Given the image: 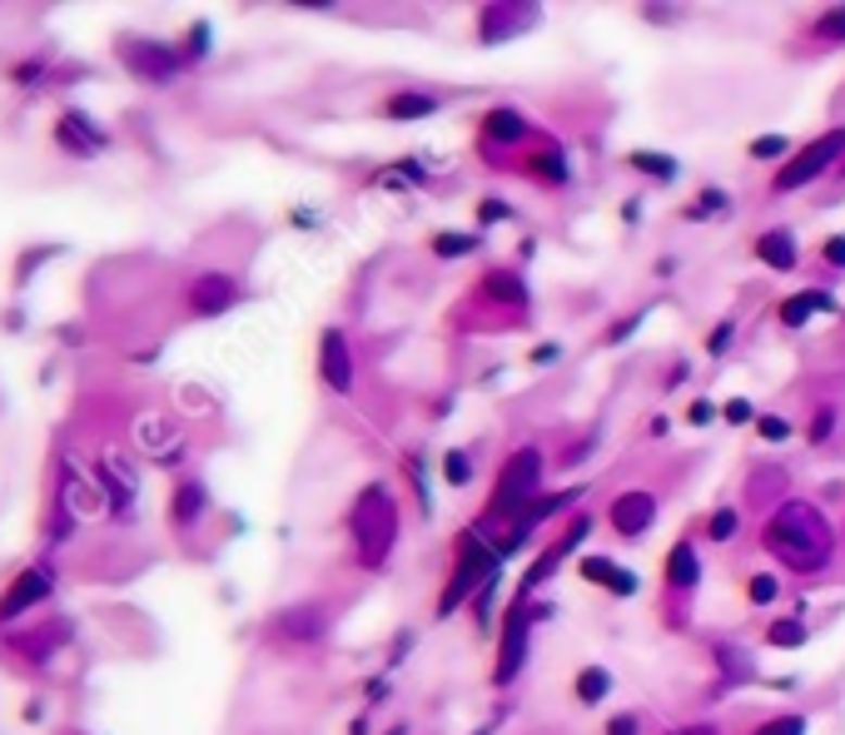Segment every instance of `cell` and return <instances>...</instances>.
Masks as SVG:
<instances>
[{
  "label": "cell",
  "mask_w": 845,
  "mask_h": 735,
  "mask_svg": "<svg viewBox=\"0 0 845 735\" xmlns=\"http://www.w3.org/2000/svg\"><path fill=\"white\" fill-rule=\"evenodd\" d=\"M318 378L333 393H353V353H349L343 328H324V339H318Z\"/></svg>",
  "instance_id": "obj_7"
},
{
  "label": "cell",
  "mask_w": 845,
  "mask_h": 735,
  "mask_svg": "<svg viewBox=\"0 0 845 735\" xmlns=\"http://www.w3.org/2000/svg\"><path fill=\"white\" fill-rule=\"evenodd\" d=\"M349 532H353V552H358V567L378 572L399 542V503H393V492L383 482L358 492V503H353V517H349Z\"/></svg>",
  "instance_id": "obj_2"
},
{
  "label": "cell",
  "mask_w": 845,
  "mask_h": 735,
  "mask_svg": "<svg viewBox=\"0 0 845 735\" xmlns=\"http://www.w3.org/2000/svg\"><path fill=\"white\" fill-rule=\"evenodd\" d=\"M204 46H210V30H204V25H194V36H189V60H200Z\"/></svg>",
  "instance_id": "obj_42"
},
{
  "label": "cell",
  "mask_w": 845,
  "mask_h": 735,
  "mask_svg": "<svg viewBox=\"0 0 845 735\" xmlns=\"http://www.w3.org/2000/svg\"><path fill=\"white\" fill-rule=\"evenodd\" d=\"M706 537H711V542H731V537H736V507H717L711 522H706Z\"/></svg>",
  "instance_id": "obj_29"
},
{
  "label": "cell",
  "mask_w": 845,
  "mask_h": 735,
  "mask_svg": "<svg viewBox=\"0 0 845 735\" xmlns=\"http://www.w3.org/2000/svg\"><path fill=\"white\" fill-rule=\"evenodd\" d=\"M835 428V408H816V422H810V443H825Z\"/></svg>",
  "instance_id": "obj_36"
},
{
  "label": "cell",
  "mask_w": 845,
  "mask_h": 735,
  "mask_svg": "<svg viewBox=\"0 0 845 735\" xmlns=\"http://www.w3.org/2000/svg\"><path fill=\"white\" fill-rule=\"evenodd\" d=\"M841 154H845V125H835V129H825L821 140H810L800 154H791V160L775 169L771 189H775V194H791V189L810 185V179H821L825 169L841 160Z\"/></svg>",
  "instance_id": "obj_4"
},
{
  "label": "cell",
  "mask_w": 845,
  "mask_h": 735,
  "mask_svg": "<svg viewBox=\"0 0 845 735\" xmlns=\"http://www.w3.org/2000/svg\"><path fill=\"white\" fill-rule=\"evenodd\" d=\"M781 150H786V140H781V135H771V140H756V144H752L756 160H775Z\"/></svg>",
  "instance_id": "obj_40"
},
{
  "label": "cell",
  "mask_w": 845,
  "mask_h": 735,
  "mask_svg": "<svg viewBox=\"0 0 845 735\" xmlns=\"http://www.w3.org/2000/svg\"><path fill=\"white\" fill-rule=\"evenodd\" d=\"M731 339H736V328H731V324H717V333L706 339V349H711V353H727Z\"/></svg>",
  "instance_id": "obj_39"
},
{
  "label": "cell",
  "mask_w": 845,
  "mask_h": 735,
  "mask_svg": "<svg viewBox=\"0 0 845 735\" xmlns=\"http://www.w3.org/2000/svg\"><path fill=\"white\" fill-rule=\"evenodd\" d=\"M752 418V403H746V397H731L727 403V422H746Z\"/></svg>",
  "instance_id": "obj_41"
},
{
  "label": "cell",
  "mask_w": 845,
  "mask_h": 735,
  "mask_svg": "<svg viewBox=\"0 0 845 735\" xmlns=\"http://www.w3.org/2000/svg\"><path fill=\"white\" fill-rule=\"evenodd\" d=\"M125 60L135 65V75H144V80H154V85H165L169 75L179 71V55L169 46H160V40H144V46L125 50Z\"/></svg>",
  "instance_id": "obj_13"
},
{
  "label": "cell",
  "mask_w": 845,
  "mask_h": 735,
  "mask_svg": "<svg viewBox=\"0 0 845 735\" xmlns=\"http://www.w3.org/2000/svg\"><path fill=\"white\" fill-rule=\"evenodd\" d=\"M538 617H547V607H532L528 611V601H522V596L513 601V611H507V631H503V656H497V671H493L497 686H507V681L522 671V661H528V626Z\"/></svg>",
  "instance_id": "obj_6"
},
{
  "label": "cell",
  "mask_w": 845,
  "mask_h": 735,
  "mask_svg": "<svg viewBox=\"0 0 845 735\" xmlns=\"http://www.w3.org/2000/svg\"><path fill=\"white\" fill-rule=\"evenodd\" d=\"M239 304V283L229 279V274H204V279H194V289H189V308L204 318L224 314V308Z\"/></svg>",
  "instance_id": "obj_9"
},
{
  "label": "cell",
  "mask_w": 845,
  "mask_h": 735,
  "mask_svg": "<svg viewBox=\"0 0 845 735\" xmlns=\"http://www.w3.org/2000/svg\"><path fill=\"white\" fill-rule=\"evenodd\" d=\"M443 472H447V482H453V487H463V482H468V457H463V453H447L443 457Z\"/></svg>",
  "instance_id": "obj_34"
},
{
  "label": "cell",
  "mask_w": 845,
  "mask_h": 735,
  "mask_svg": "<svg viewBox=\"0 0 845 735\" xmlns=\"http://www.w3.org/2000/svg\"><path fill=\"white\" fill-rule=\"evenodd\" d=\"M766 552L775 561H786L791 572H825L831 567V552H835V532L831 522L821 517V507L806 503V497H786L766 517V532H761Z\"/></svg>",
  "instance_id": "obj_1"
},
{
  "label": "cell",
  "mask_w": 845,
  "mask_h": 735,
  "mask_svg": "<svg viewBox=\"0 0 845 735\" xmlns=\"http://www.w3.org/2000/svg\"><path fill=\"white\" fill-rule=\"evenodd\" d=\"M711 210H727V194H721V189H706V194L696 199L686 214H692V219H702V214H711Z\"/></svg>",
  "instance_id": "obj_33"
},
{
  "label": "cell",
  "mask_w": 845,
  "mask_h": 735,
  "mask_svg": "<svg viewBox=\"0 0 845 735\" xmlns=\"http://www.w3.org/2000/svg\"><path fill=\"white\" fill-rule=\"evenodd\" d=\"M825 264L845 269V233H831V239H825Z\"/></svg>",
  "instance_id": "obj_38"
},
{
  "label": "cell",
  "mask_w": 845,
  "mask_h": 735,
  "mask_svg": "<svg viewBox=\"0 0 845 735\" xmlns=\"http://www.w3.org/2000/svg\"><path fill=\"white\" fill-rule=\"evenodd\" d=\"M686 418H692V422H711V418H717V408H711V403L702 397V403H692V413H686Z\"/></svg>",
  "instance_id": "obj_44"
},
{
  "label": "cell",
  "mask_w": 845,
  "mask_h": 735,
  "mask_svg": "<svg viewBox=\"0 0 845 735\" xmlns=\"http://www.w3.org/2000/svg\"><path fill=\"white\" fill-rule=\"evenodd\" d=\"M324 626H329V617H324V607L318 601H304V607H289L279 621H274V631H279L289 646H308L324 636Z\"/></svg>",
  "instance_id": "obj_10"
},
{
  "label": "cell",
  "mask_w": 845,
  "mask_h": 735,
  "mask_svg": "<svg viewBox=\"0 0 845 735\" xmlns=\"http://www.w3.org/2000/svg\"><path fill=\"white\" fill-rule=\"evenodd\" d=\"M204 512V487L200 482H179L175 492V522H194Z\"/></svg>",
  "instance_id": "obj_24"
},
{
  "label": "cell",
  "mask_w": 845,
  "mask_h": 735,
  "mask_svg": "<svg viewBox=\"0 0 845 735\" xmlns=\"http://www.w3.org/2000/svg\"><path fill=\"white\" fill-rule=\"evenodd\" d=\"M468 249H478L472 233H433V254L438 258H463Z\"/></svg>",
  "instance_id": "obj_26"
},
{
  "label": "cell",
  "mask_w": 845,
  "mask_h": 735,
  "mask_svg": "<svg viewBox=\"0 0 845 735\" xmlns=\"http://www.w3.org/2000/svg\"><path fill=\"white\" fill-rule=\"evenodd\" d=\"M532 21H538V5H488L478 21V36L488 40V46H497V40H507L513 30H528Z\"/></svg>",
  "instance_id": "obj_11"
},
{
  "label": "cell",
  "mask_w": 845,
  "mask_h": 735,
  "mask_svg": "<svg viewBox=\"0 0 845 735\" xmlns=\"http://www.w3.org/2000/svg\"><path fill=\"white\" fill-rule=\"evenodd\" d=\"M746 596H752V601H756V607H761V601H771V596H775V576H752V582H746Z\"/></svg>",
  "instance_id": "obj_35"
},
{
  "label": "cell",
  "mask_w": 845,
  "mask_h": 735,
  "mask_svg": "<svg viewBox=\"0 0 845 735\" xmlns=\"http://www.w3.org/2000/svg\"><path fill=\"white\" fill-rule=\"evenodd\" d=\"M582 576H588V582H597V586H607L611 596H632L636 592V576L622 572V567H617L611 557H588V561H582Z\"/></svg>",
  "instance_id": "obj_17"
},
{
  "label": "cell",
  "mask_w": 845,
  "mask_h": 735,
  "mask_svg": "<svg viewBox=\"0 0 845 735\" xmlns=\"http://www.w3.org/2000/svg\"><path fill=\"white\" fill-rule=\"evenodd\" d=\"M756 735H806V721H800V715H775V721H766Z\"/></svg>",
  "instance_id": "obj_32"
},
{
  "label": "cell",
  "mask_w": 845,
  "mask_h": 735,
  "mask_svg": "<svg viewBox=\"0 0 845 735\" xmlns=\"http://www.w3.org/2000/svg\"><path fill=\"white\" fill-rule=\"evenodd\" d=\"M55 140L65 144V150H75V154H94L100 144H105V129H94L85 115H60Z\"/></svg>",
  "instance_id": "obj_15"
},
{
  "label": "cell",
  "mask_w": 845,
  "mask_h": 735,
  "mask_svg": "<svg viewBox=\"0 0 845 735\" xmlns=\"http://www.w3.org/2000/svg\"><path fill=\"white\" fill-rule=\"evenodd\" d=\"M482 293H488L493 304H528V289H522V279H517L513 269H493L482 279Z\"/></svg>",
  "instance_id": "obj_21"
},
{
  "label": "cell",
  "mask_w": 845,
  "mask_h": 735,
  "mask_svg": "<svg viewBox=\"0 0 845 735\" xmlns=\"http://www.w3.org/2000/svg\"><path fill=\"white\" fill-rule=\"evenodd\" d=\"M46 592H50V576H46V572H25V576H15L11 592L0 596V621L21 617V611H25V607H36V601H40Z\"/></svg>",
  "instance_id": "obj_14"
},
{
  "label": "cell",
  "mask_w": 845,
  "mask_h": 735,
  "mask_svg": "<svg viewBox=\"0 0 845 735\" xmlns=\"http://www.w3.org/2000/svg\"><path fill=\"white\" fill-rule=\"evenodd\" d=\"M632 164H636V169H646V175H657V179H671V175H677V160H671V154L636 150V154H632Z\"/></svg>",
  "instance_id": "obj_27"
},
{
  "label": "cell",
  "mask_w": 845,
  "mask_h": 735,
  "mask_svg": "<svg viewBox=\"0 0 845 735\" xmlns=\"http://www.w3.org/2000/svg\"><path fill=\"white\" fill-rule=\"evenodd\" d=\"M507 214H513V210H507L503 199H482V204H478V224H497V219H507Z\"/></svg>",
  "instance_id": "obj_37"
},
{
  "label": "cell",
  "mask_w": 845,
  "mask_h": 735,
  "mask_svg": "<svg viewBox=\"0 0 845 735\" xmlns=\"http://www.w3.org/2000/svg\"><path fill=\"white\" fill-rule=\"evenodd\" d=\"M588 532H592V522H588V517H577V522H572V527H567V537H563V542H557V547H547V552H542V557H538V567H532V572H528V576H522V586H517V596H528V592H532V586H542V582H547V576H552V572H557V561H563V557H567V552H572V547H577V542L588 537Z\"/></svg>",
  "instance_id": "obj_12"
},
{
  "label": "cell",
  "mask_w": 845,
  "mask_h": 735,
  "mask_svg": "<svg viewBox=\"0 0 845 735\" xmlns=\"http://www.w3.org/2000/svg\"><path fill=\"white\" fill-rule=\"evenodd\" d=\"M816 308H831V299H825V293H796V299H786V304H781V324L800 328L810 314H816Z\"/></svg>",
  "instance_id": "obj_23"
},
{
  "label": "cell",
  "mask_w": 845,
  "mask_h": 735,
  "mask_svg": "<svg viewBox=\"0 0 845 735\" xmlns=\"http://www.w3.org/2000/svg\"><path fill=\"white\" fill-rule=\"evenodd\" d=\"M607 690H611V676L602 671V666H588V671L577 676V700H588V706H597Z\"/></svg>",
  "instance_id": "obj_25"
},
{
  "label": "cell",
  "mask_w": 845,
  "mask_h": 735,
  "mask_svg": "<svg viewBox=\"0 0 845 735\" xmlns=\"http://www.w3.org/2000/svg\"><path fill=\"white\" fill-rule=\"evenodd\" d=\"M497 576V552H488L478 537H463V552H458V567H453V582L443 586L438 596V617H453V611L468 601L472 592H488Z\"/></svg>",
  "instance_id": "obj_3"
},
{
  "label": "cell",
  "mask_w": 845,
  "mask_h": 735,
  "mask_svg": "<svg viewBox=\"0 0 845 735\" xmlns=\"http://www.w3.org/2000/svg\"><path fill=\"white\" fill-rule=\"evenodd\" d=\"M696 576H702V561H696V547L692 542H677V547L667 552V582L681 586V592H692Z\"/></svg>",
  "instance_id": "obj_20"
},
{
  "label": "cell",
  "mask_w": 845,
  "mask_h": 735,
  "mask_svg": "<svg viewBox=\"0 0 845 735\" xmlns=\"http://www.w3.org/2000/svg\"><path fill=\"white\" fill-rule=\"evenodd\" d=\"M841 175H845V169H841Z\"/></svg>",
  "instance_id": "obj_47"
},
{
  "label": "cell",
  "mask_w": 845,
  "mask_h": 735,
  "mask_svg": "<svg viewBox=\"0 0 845 735\" xmlns=\"http://www.w3.org/2000/svg\"><path fill=\"white\" fill-rule=\"evenodd\" d=\"M816 36H821V40H845V5H835V11H825L821 21H816Z\"/></svg>",
  "instance_id": "obj_30"
},
{
  "label": "cell",
  "mask_w": 845,
  "mask_h": 735,
  "mask_svg": "<svg viewBox=\"0 0 845 735\" xmlns=\"http://www.w3.org/2000/svg\"><path fill=\"white\" fill-rule=\"evenodd\" d=\"M438 105H443L438 94L399 90V94H388V100H383V115H388V119H422V115H433Z\"/></svg>",
  "instance_id": "obj_19"
},
{
  "label": "cell",
  "mask_w": 845,
  "mask_h": 735,
  "mask_svg": "<svg viewBox=\"0 0 845 735\" xmlns=\"http://www.w3.org/2000/svg\"><path fill=\"white\" fill-rule=\"evenodd\" d=\"M607 735H636V715H617V721L607 725Z\"/></svg>",
  "instance_id": "obj_43"
},
{
  "label": "cell",
  "mask_w": 845,
  "mask_h": 735,
  "mask_svg": "<svg viewBox=\"0 0 845 735\" xmlns=\"http://www.w3.org/2000/svg\"><path fill=\"white\" fill-rule=\"evenodd\" d=\"M478 735H488V731H478Z\"/></svg>",
  "instance_id": "obj_46"
},
{
  "label": "cell",
  "mask_w": 845,
  "mask_h": 735,
  "mask_svg": "<svg viewBox=\"0 0 845 735\" xmlns=\"http://www.w3.org/2000/svg\"><path fill=\"white\" fill-rule=\"evenodd\" d=\"M607 522H611V532L617 537H642L646 527L657 522V497L652 492H622L617 503H611V512H607Z\"/></svg>",
  "instance_id": "obj_8"
},
{
  "label": "cell",
  "mask_w": 845,
  "mask_h": 735,
  "mask_svg": "<svg viewBox=\"0 0 845 735\" xmlns=\"http://www.w3.org/2000/svg\"><path fill=\"white\" fill-rule=\"evenodd\" d=\"M538 478H542V453L538 447H522L517 457H507V467H503V478H497V492H493V503H488V512L493 517H507V512H522V507L538 497Z\"/></svg>",
  "instance_id": "obj_5"
},
{
  "label": "cell",
  "mask_w": 845,
  "mask_h": 735,
  "mask_svg": "<svg viewBox=\"0 0 845 735\" xmlns=\"http://www.w3.org/2000/svg\"><path fill=\"white\" fill-rule=\"evenodd\" d=\"M528 169L547 185H567V160H557V154H538V160H528Z\"/></svg>",
  "instance_id": "obj_28"
},
{
  "label": "cell",
  "mask_w": 845,
  "mask_h": 735,
  "mask_svg": "<svg viewBox=\"0 0 845 735\" xmlns=\"http://www.w3.org/2000/svg\"><path fill=\"white\" fill-rule=\"evenodd\" d=\"M756 254H761V264H771L775 274H791L796 269V239H791V229H771L756 239Z\"/></svg>",
  "instance_id": "obj_16"
},
{
  "label": "cell",
  "mask_w": 845,
  "mask_h": 735,
  "mask_svg": "<svg viewBox=\"0 0 845 735\" xmlns=\"http://www.w3.org/2000/svg\"><path fill=\"white\" fill-rule=\"evenodd\" d=\"M806 621L800 617H781V621H771V626H766V646H775V651H800V646H806Z\"/></svg>",
  "instance_id": "obj_22"
},
{
  "label": "cell",
  "mask_w": 845,
  "mask_h": 735,
  "mask_svg": "<svg viewBox=\"0 0 845 735\" xmlns=\"http://www.w3.org/2000/svg\"><path fill=\"white\" fill-rule=\"evenodd\" d=\"M671 735H717V725H681V731H671Z\"/></svg>",
  "instance_id": "obj_45"
},
{
  "label": "cell",
  "mask_w": 845,
  "mask_h": 735,
  "mask_svg": "<svg viewBox=\"0 0 845 735\" xmlns=\"http://www.w3.org/2000/svg\"><path fill=\"white\" fill-rule=\"evenodd\" d=\"M482 140L522 144V140H528V119L517 115V110H493V115H482Z\"/></svg>",
  "instance_id": "obj_18"
},
{
  "label": "cell",
  "mask_w": 845,
  "mask_h": 735,
  "mask_svg": "<svg viewBox=\"0 0 845 735\" xmlns=\"http://www.w3.org/2000/svg\"><path fill=\"white\" fill-rule=\"evenodd\" d=\"M756 432H761L766 443H786V438H791V422H786V418H771V413H766V418H756Z\"/></svg>",
  "instance_id": "obj_31"
}]
</instances>
